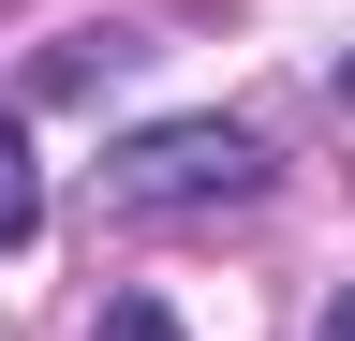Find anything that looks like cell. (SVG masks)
Masks as SVG:
<instances>
[{"label":"cell","mask_w":355,"mask_h":341,"mask_svg":"<svg viewBox=\"0 0 355 341\" xmlns=\"http://www.w3.org/2000/svg\"><path fill=\"white\" fill-rule=\"evenodd\" d=\"M30 223H44V178H30V119L0 104V252H15Z\"/></svg>","instance_id":"2"},{"label":"cell","mask_w":355,"mask_h":341,"mask_svg":"<svg viewBox=\"0 0 355 341\" xmlns=\"http://www.w3.org/2000/svg\"><path fill=\"white\" fill-rule=\"evenodd\" d=\"M104 341H178V312H163V297H119V312H104Z\"/></svg>","instance_id":"3"},{"label":"cell","mask_w":355,"mask_h":341,"mask_svg":"<svg viewBox=\"0 0 355 341\" xmlns=\"http://www.w3.org/2000/svg\"><path fill=\"white\" fill-rule=\"evenodd\" d=\"M266 193V134L237 119H148L104 149V208L119 223H178V208H252Z\"/></svg>","instance_id":"1"},{"label":"cell","mask_w":355,"mask_h":341,"mask_svg":"<svg viewBox=\"0 0 355 341\" xmlns=\"http://www.w3.org/2000/svg\"><path fill=\"white\" fill-rule=\"evenodd\" d=\"M311 341H355V282H340V297H326V326H311Z\"/></svg>","instance_id":"4"}]
</instances>
